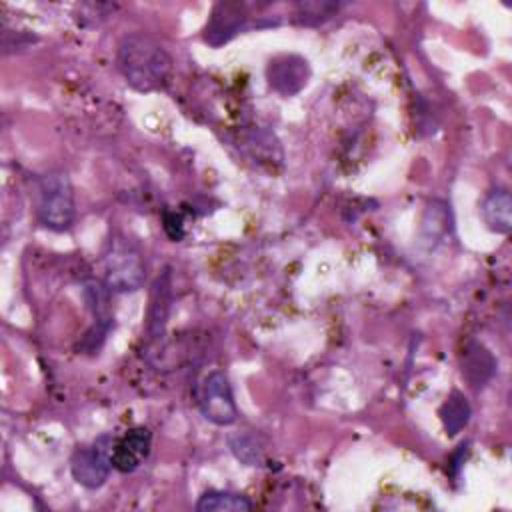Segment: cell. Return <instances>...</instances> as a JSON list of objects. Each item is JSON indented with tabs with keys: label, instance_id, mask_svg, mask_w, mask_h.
Returning <instances> with one entry per match:
<instances>
[{
	"label": "cell",
	"instance_id": "1",
	"mask_svg": "<svg viewBox=\"0 0 512 512\" xmlns=\"http://www.w3.org/2000/svg\"><path fill=\"white\" fill-rule=\"evenodd\" d=\"M116 66L134 90L156 92L170 80L172 56L150 34L130 32L118 42Z\"/></svg>",
	"mask_w": 512,
	"mask_h": 512
},
{
	"label": "cell",
	"instance_id": "2",
	"mask_svg": "<svg viewBox=\"0 0 512 512\" xmlns=\"http://www.w3.org/2000/svg\"><path fill=\"white\" fill-rule=\"evenodd\" d=\"M104 284L112 292H134L144 284L146 266L138 246L122 234H112L102 252Z\"/></svg>",
	"mask_w": 512,
	"mask_h": 512
},
{
	"label": "cell",
	"instance_id": "3",
	"mask_svg": "<svg viewBox=\"0 0 512 512\" xmlns=\"http://www.w3.org/2000/svg\"><path fill=\"white\" fill-rule=\"evenodd\" d=\"M36 214L42 226L62 232L74 222V190L66 172H48L36 180Z\"/></svg>",
	"mask_w": 512,
	"mask_h": 512
},
{
	"label": "cell",
	"instance_id": "4",
	"mask_svg": "<svg viewBox=\"0 0 512 512\" xmlns=\"http://www.w3.org/2000/svg\"><path fill=\"white\" fill-rule=\"evenodd\" d=\"M196 402L202 416L216 426H230L238 418L230 380L220 370H212L200 380L196 390Z\"/></svg>",
	"mask_w": 512,
	"mask_h": 512
},
{
	"label": "cell",
	"instance_id": "5",
	"mask_svg": "<svg viewBox=\"0 0 512 512\" xmlns=\"http://www.w3.org/2000/svg\"><path fill=\"white\" fill-rule=\"evenodd\" d=\"M116 438L102 434L92 444L76 448L70 458V470L78 484L84 488H100L108 476L112 466V448Z\"/></svg>",
	"mask_w": 512,
	"mask_h": 512
},
{
	"label": "cell",
	"instance_id": "6",
	"mask_svg": "<svg viewBox=\"0 0 512 512\" xmlns=\"http://www.w3.org/2000/svg\"><path fill=\"white\" fill-rule=\"evenodd\" d=\"M248 10L244 4L234 2H216L204 26V42L212 48H220L246 30L248 24Z\"/></svg>",
	"mask_w": 512,
	"mask_h": 512
},
{
	"label": "cell",
	"instance_id": "7",
	"mask_svg": "<svg viewBox=\"0 0 512 512\" xmlns=\"http://www.w3.org/2000/svg\"><path fill=\"white\" fill-rule=\"evenodd\" d=\"M266 78L280 96H294L308 84L310 64L298 54H278L268 62Z\"/></svg>",
	"mask_w": 512,
	"mask_h": 512
},
{
	"label": "cell",
	"instance_id": "8",
	"mask_svg": "<svg viewBox=\"0 0 512 512\" xmlns=\"http://www.w3.org/2000/svg\"><path fill=\"white\" fill-rule=\"evenodd\" d=\"M152 448V434L144 426L130 428L120 438H116L112 448V466L122 472H134L148 458Z\"/></svg>",
	"mask_w": 512,
	"mask_h": 512
},
{
	"label": "cell",
	"instance_id": "9",
	"mask_svg": "<svg viewBox=\"0 0 512 512\" xmlns=\"http://www.w3.org/2000/svg\"><path fill=\"white\" fill-rule=\"evenodd\" d=\"M460 372L472 388L486 386L496 374V358L482 342H468L460 354Z\"/></svg>",
	"mask_w": 512,
	"mask_h": 512
},
{
	"label": "cell",
	"instance_id": "10",
	"mask_svg": "<svg viewBox=\"0 0 512 512\" xmlns=\"http://www.w3.org/2000/svg\"><path fill=\"white\" fill-rule=\"evenodd\" d=\"M486 226L496 234H508L512 228V198L506 188L490 190L480 206Z\"/></svg>",
	"mask_w": 512,
	"mask_h": 512
},
{
	"label": "cell",
	"instance_id": "11",
	"mask_svg": "<svg viewBox=\"0 0 512 512\" xmlns=\"http://www.w3.org/2000/svg\"><path fill=\"white\" fill-rule=\"evenodd\" d=\"M438 414H440V420H442V426H444L446 434L456 436L470 422L472 408H470L468 398L462 392L452 390L448 394V398L442 402Z\"/></svg>",
	"mask_w": 512,
	"mask_h": 512
},
{
	"label": "cell",
	"instance_id": "12",
	"mask_svg": "<svg viewBox=\"0 0 512 512\" xmlns=\"http://www.w3.org/2000/svg\"><path fill=\"white\" fill-rule=\"evenodd\" d=\"M252 502L236 492L206 490L194 504L196 512H244L252 510Z\"/></svg>",
	"mask_w": 512,
	"mask_h": 512
},
{
	"label": "cell",
	"instance_id": "13",
	"mask_svg": "<svg viewBox=\"0 0 512 512\" xmlns=\"http://www.w3.org/2000/svg\"><path fill=\"white\" fill-rule=\"evenodd\" d=\"M448 230H450V210L446 202L442 200L428 202L422 216V240L428 246H434L448 234Z\"/></svg>",
	"mask_w": 512,
	"mask_h": 512
},
{
	"label": "cell",
	"instance_id": "14",
	"mask_svg": "<svg viewBox=\"0 0 512 512\" xmlns=\"http://www.w3.org/2000/svg\"><path fill=\"white\" fill-rule=\"evenodd\" d=\"M152 306H150V316H148V330L150 336L156 338L168 318V310H170V276L168 272L162 274V278L156 280L154 290H152Z\"/></svg>",
	"mask_w": 512,
	"mask_h": 512
},
{
	"label": "cell",
	"instance_id": "15",
	"mask_svg": "<svg viewBox=\"0 0 512 512\" xmlns=\"http://www.w3.org/2000/svg\"><path fill=\"white\" fill-rule=\"evenodd\" d=\"M340 10L338 2H326V0H304L294 4V22L302 26H318L336 16Z\"/></svg>",
	"mask_w": 512,
	"mask_h": 512
},
{
	"label": "cell",
	"instance_id": "16",
	"mask_svg": "<svg viewBox=\"0 0 512 512\" xmlns=\"http://www.w3.org/2000/svg\"><path fill=\"white\" fill-rule=\"evenodd\" d=\"M228 446L232 454L246 466H262L264 448L262 442L250 432H236L228 438Z\"/></svg>",
	"mask_w": 512,
	"mask_h": 512
}]
</instances>
